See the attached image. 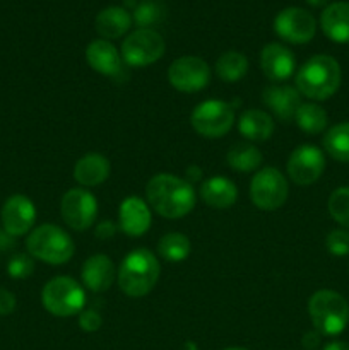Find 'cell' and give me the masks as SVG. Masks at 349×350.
I'll use <instances>...</instances> for the list:
<instances>
[{
  "instance_id": "cell-1",
  "label": "cell",
  "mask_w": 349,
  "mask_h": 350,
  "mask_svg": "<svg viewBox=\"0 0 349 350\" xmlns=\"http://www.w3.org/2000/svg\"><path fill=\"white\" fill-rule=\"evenodd\" d=\"M147 204L164 219H181L195 207V191L188 181L174 174L161 173L146 187Z\"/></svg>"
},
{
  "instance_id": "cell-2",
  "label": "cell",
  "mask_w": 349,
  "mask_h": 350,
  "mask_svg": "<svg viewBox=\"0 0 349 350\" xmlns=\"http://www.w3.org/2000/svg\"><path fill=\"white\" fill-rule=\"evenodd\" d=\"M341 65L328 55H315L308 58L296 74V88L300 94L325 101L337 92L341 85Z\"/></svg>"
},
{
  "instance_id": "cell-3",
  "label": "cell",
  "mask_w": 349,
  "mask_h": 350,
  "mask_svg": "<svg viewBox=\"0 0 349 350\" xmlns=\"http://www.w3.org/2000/svg\"><path fill=\"white\" fill-rule=\"evenodd\" d=\"M159 262L149 250H133L120 263L118 286L129 297H142L154 289L159 279Z\"/></svg>"
},
{
  "instance_id": "cell-4",
  "label": "cell",
  "mask_w": 349,
  "mask_h": 350,
  "mask_svg": "<svg viewBox=\"0 0 349 350\" xmlns=\"http://www.w3.org/2000/svg\"><path fill=\"white\" fill-rule=\"evenodd\" d=\"M308 314L320 335L335 337L349 323V304L334 291H318L308 301Z\"/></svg>"
},
{
  "instance_id": "cell-5",
  "label": "cell",
  "mask_w": 349,
  "mask_h": 350,
  "mask_svg": "<svg viewBox=\"0 0 349 350\" xmlns=\"http://www.w3.org/2000/svg\"><path fill=\"white\" fill-rule=\"evenodd\" d=\"M26 248L33 258L48 265L67 263L75 250L70 236L55 224H43L33 229L26 239Z\"/></svg>"
},
{
  "instance_id": "cell-6",
  "label": "cell",
  "mask_w": 349,
  "mask_h": 350,
  "mask_svg": "<svg viewBox=\"0 0 349 350\" xmlns=\"http://www.w3.org/2000/svg\"><path fill=\"white\" fill-rule=\"evenodd\" d=\"M41 301L48 313L53 317L68 318L81 313L86 304V294L70 277H55L44 284Z\"/></svg>"
},
{
  "instance_id": "cell-7",
  "label": "cell",
  "mask_w": 349,
  "mask_h": 350,
  "mask_svg": "<svg viewBox=\"0 0 349 350\" xmlns=\"http://www.w3.org/2000/svg\"><path fill=\"white\" fill-rule=\"evenodd\" d=\"M190 123L198 135L207 137V139H219L226 135L235 123V111L228 103L209 99L195 106Z\"/></svg>"
},
{
  "instance_id": "cell-8",
  "label": "cell",
  "mask_w": 349,
  "mask_h": 350,
  "mask_svg": "<svg viewBox=\"0 0 349 350\" xmlns=\"http://www.w3.org/2000/svg\"><path fill=\"white\" fill-rule=\"evenodd\" d=\"M287 193L289 188L286 178L276 167L260 170L250 183V198L253 205L262 211H276L283 207L287 200Z\"/></svg>"
},
{
  "instance_id": "cell-9",
  "label": "cell",
  "mask_w": 349,
  "mask_h": 350,
  "mask_svg": "<svg viewBox=\"0 0 349 350\" xmlns=\"http://www.w3.org/2000/svg\"><path fill=\"white\" fill-rule=\"evenodd\" d=\"M164 55V40L154 29H137L123 40L122 58L130 67H147Z\"/></svg>"
},
{
  "instance_id": "cell-10",
  "label": "cell",
  "mask_w": 349,
  "mask_h": 350,
  "mask_svg": "<svg viewBox=\"0 0 349 350\" xmlns=\"http://www.w3.org/2000/svg\"><path fill=\"white\" fill-rule=\"evenodd\" d=\"M60 214L65 224L74 231H86L98 215V200L84 188H72L62 197Z\"/></svg>"
},
{
  "instance_id": "cell-11",
  "label": "cell",
  "mask_w": 349,
  "mask_h": 350,
  "mask_svg": "<svg viewBox=\"0 0 349 350\" xmlns=\"http://www.w3.org/2000/svg\"><path fill=\"white\" fill-rule=\"evenodd\" d=\"M274 31L281 40L293 44H305L313 40L317 21L308 10L300 7H287L274 19Z\"/></svg>"
},
{
  "instance_id": "cell-12",
  "label": "cell",
  "mask_w": 349,
  "mask_h": 350,
  "mask_svg": "<svg viewBox=\"0 0 349 350\" xmlns=\"http://www.w3.org/2000/svg\"><path fill=\"white\" fill-rule=\"evenodd\" d=\"M168 81L180 92H197L211 81V68L198 57H180L170 65Z\"/></svg>"
},
{
  "instance_id": "cell-13",
  "label": "cell",
  "mask_w": 349,
  "mask_h": 350,
  "mask_svg": "<svg viewBox=\"0 0 349 350\" xmlns=\"http://www.w3.org/2000/svg\"><path fill=\"white\" fill-rule=\"evenodd\" d=\"M325 170V157L318 147L300 146L293 150L287 161V174L300 187H308L322 176Z\"/></svg>"
},
{
  "instance_id": "cell-14",
  "label": "cell",
  "mask_w": 349,
  "mask_h": 350,
  "mask_svg": "<svg viewBox=\"0 0 349 350\" xmlns=\"http://www.w3.org/2000/svg\"><path fill=\"white\" fill-rule=\"evenodd\" d=\"M0 219H2L3 231L14 238H19L33 229L36 221V208L33 202L24 195H12L3 204Z\"/></svg>"
},
{
  "instance_id": "cell-15",
  "label": "cell",
  "mask_w": 349,
  "mask_h": 350,
  "mask_svg": "<svg viewBox=\"0 0 349 350\" xmlns=\"http://www.w3.org/2000/svg\"><path fill=\"white\" fill-rule=\"evenodd\" d=\"M260 67L270 82L281 84L293 75L296 62L289 48L281 43H269L260 53Z\"/></svg>"
},
{
  "instance_id": "cell-16",
  "label": "cell",
  "mask_w": 349,
  "mask_h": 350,
  "mask_svg": "<svg viewBox=\"0 0 349 350\" xmlns=\"http://www.w3.org/2000/svg\"><path fill=\"white\" fill-rule=\"evenodd\" d=\"M86 60L92 70L118 79L123 74V58L108 40L91 41L86 48Z\"/></svg>"
},
{
  "instance_id": "cell-17",
  "label": "cell",
  "mask_w": 349,
  "mask_h": 350,
  "mask_svg": "<svg viewBox=\"0 0 349 350\" xmlns=\"http://www.w3.org/2000/svg\"><path fill=\"white\" fill-rule=\"evenodd\" d=\"M263 105L283 123L291 122L301 106L300 91L291 85H269L263 89Z\"/></svg>"
},
{
  "instance_id": "cell-18",
  "label": "cell",
  "mask_w": 349,
  "mask_h": 350,
  "mask_svg": "<svg viewBox=\"0 0 349 350\" xmlns=\"http://www.w3.org/2000/svg\"><path fill=\"white\" fill-rule=\"evenodd\" d=\"M120 229L130 238L146 234L151 228V211L146 202L139 197H129L118 208Z\"/></svg>"
},
{
  "instance_id": "cell-19",
  "label": "cell",
  "mask_w": 349,
  "mask_h": 350,
  "mask_svg": "<svg viewBox=\"0 0 349 350\" xmlns=\"http://www.w3.org/2000/svg\"><path fill=\"white\" fill-rule=\"evenodd\" d=\"M116 270L109 256L92 255L82 265V282L92 293H105L115 282Z\"/></svg>"
},
{
  "instance_id": "cell-20",
  "label": "cell",
  "mask_w": 349,
  "mask_h": 350,
  "mask_svg": "<svg viewBox=\"0 0 349 350\" xmlns=\"http://www.w3.org/2000/svg\"><path fill=\"white\" fill-rule=\"evenodd\" d=\"M320 27L334 43H349V2H334L324 9Z\"/></svg>"
},
{
  "instance_id": "cell-21",
  "label": "cell",
  "mask_w": 349,
  "mask_h": 350,
  "mask_svg": "<svg viewBox=\"0 0 349 350\" xmlns=\"http://www.w3.org/2000/svg\"><path fill=\"white\" fill-rule=\"evenodd\" d=\"M201 197L212 208H229L238 198V190L231 180L224 176H212L201 187Z\"/></svg>"
},
{
  "instance_id": "cell-22",
  "label": "cell",
  "mask_w": 349,
  "mask_h": 350,
  "mask_svg": "<svg viewBox=\"0 0 349 350\" xmlns=\"http://www.w3.org/2000/svg\"><path fill=\"white\" fill-rule=\"evenodd\" d=\"M109 176V163L101 154H88L74 166V180L82 187H98Z\"/></svg>"
},
{
  "instance_id": "cell-23",
  "label": "cell",
  "mask_w": 349,
  "mask_h": 350,
  "mask_svg": "<svg viewBox=\"0 0 349 350\" xmlns=\"http://www.w3.org/2000/svg\"><path fill=\"white\" fill-rule=\"evenodd\" d=\"M132 16L123 7H106L96 16V31L105 40H116L123 36L132 26Z\"/></svg>"
},
{
  "instance_id": "cell-24",
  "label": "cell",
  "mask_w": 349,
  "mask_h": 350,
  "mask_svg": "<svg viewBox=\"0 0 349 350\" xmlns=\"http://www.w3.org/2000/svg\"><path fill=\"white\" fill-rule=\"evenodd\" d=\"M238 130L245 139L252 140V142H263L272 135L274 122L266 111L252 108L240 115Z\"/></svg>"
},
{
  "instance_id": "cell-25",
  "label": "cell",
  "mask_w": 349,
  "mask_h": 350,
  "mask_svg": "<svg viewBox=\"0 0 349 350\" xmlns=\"http://www.w3.org/2000/svg\"><path fill=\"white\" fill-rule=\"evenodd\" d=\"M324 149L332 159L349 163V122L337 123L325 133Z\"/></svg>"
},
{
  "instance_id": "cell-26",
  "label": "cell",
  "mask_w": 349,
  "mask_h": 350,
  "mask_svg": "<svg viewBox=\"0 0 349 350\" xmlns=\"http://www.w3.org/2000/svg\"><path fill=\"white\" fill-rule=\"evenodd\" d=\"M248 72V60L240 51H226L216 62V74L222 82H238Z\"/></svg>"
},
{
  "instance_id": "cell-27",
  "label": "cell",
  "mask_w": 349,
  "mask_h": 350,
  "mask_svg": "<svg viewBox=\"0 0 349 350\" xmlns=\"http://www.w3.org/2000/svg\"><path fill=\"white\" fill-rule=\"evenodd\" d=\"M228 166L240 173H250L255 171L262 164L263 156L252 144H236L226 156Z\"/></svg>"
},
{
  "instance_id": "cell-28",
  "label": "cell",
  "mask_w": 349,
  "mask_h": 350,
  "mask_svg": "<svg viewBox=\"0 0 349 350\" xmlns=\"http://www.w3.org/2000/svg\"><path fill=\"white\" fill-rule=\"evenodd\" d=\"M294 120H296V125L305 133H310V135L322 133L328 123V116L325 113V109L322 106L315 105V103H305V105H301L298 108Z\"/></svg>"
},
{
  "instance_id": "cell-29",
  "label": "cell",
  "mask_w": 349,
  "mask_h": 350,
  "mask_svg": "<svg viewBox=\"0 0 349 350\" xmlns=\"http://www.w3.org/2000/svg\"><path fill=\"white\" fill-rule=\"evenodd\" d=\"M157 253L166 262H183L190 255V239L181 232H168L157 243Z\"/></svg>"
},
{
  "instance_id": "cell-30",
  "label": "cell",
  "mask_w": 349,
  "mask_h": 350,
  "mask_svg": "<svg viewBox=\"0 0 349 350\" xmlns=\"http://www.w3.org/2000/svg\"><path fill=\"white\" fill-rule=\"evenodd\" d=\"M164 17H166V9L163 3L157 0H142L133 9L132 19L135 21L139 29H151L156 24L163 23Z\"/></svg>"
},
{
  "instance_id": "cell-31",
  "label": "cell",
  "mask_w": 349,
  "mask_h": 350,
  "mask_svg": "<svg viewBox=\"0 0 349 350\" xmlns=\"http://www.w3.org/2000/svg\"><path fill=\"white\" fill-rule=\"evenodd\" d=\"M327 207L332 219L344 229H349V187H341L332 191Z\"/></svg>"
},
{
  "instance_id": "cell-32",
  "label": "cell",
  "mask_w": 349,
  "mask_h": 350,
  "mask_svg": "<svg viewBox=\"0 0 349 350\" xmlns=\"http://www.w3.org/2000/svg\"><path fill=\"white\" fill-rule=\"evenodd\" d=\"M33 270H34V262H33V256L26 255V253H17L14 255L12 258L9 260L7 263V273L9 277L17 280H23L27 279V277L33 275Z\"/></svg>"
},
{
  "instance_id": "cell-33",
  "label": "cell",
  "mask_w": 349,
  "mask_h": 350,
  "mask_svg": "<svg viewBox=\"0 0 349 350\" xmlns=\"http://www.w3.org/2000/svg\"><path fill=\"white\" fill-rule=\"evenodd\" d=\"M325 246L334 256L349 255V231L348 229H332L325 238Z\"/></svg>"
},
{
  "instance_id": "cell-34",
  "label": "cell",
  "mask_w": 349,
  "mask_h": 350,
  "mask_svg": "<svg viewBox=\"0 0 349 350\" xmlns=\"http://www.w3.org/2000/svg\"><path fill=\"white\" fill-rule=\"evenodd\" d=\"M103 325V318L98 311L94 310H88V311H81L79 314V327L82 328L84 332H98Z\"/></svg>"
},
{
  "instance_id": "cell-35",
  "label": "cell",
  "mask_w": 349,
  "mask_h": 350,
  "mask_svg": "<svg viewBox=\"0 0 349 350\" xmlns=\"http://www.w3.org/2000/svg\"><path fill=\"white\" fill-rule=\"evenodd\" d=\"M16 310V296L10 291L0 287V317H7Z\"/></svg>"
},
{
  "instance_id": "cell-36",
  "label": "cell",
  "mask_w": 349,
  "mask_h": 350,
  "mask_svg": "<svg viewBox=\"0 0 349 350\" xmlns=\"http://www.w3.org/2000/svg\"><path fill=\"white\" fill-rule=\"evenodd\" d=\"M301 345L305 350H315L320 345V334L317 330L315 332H307L301 338Z\"/></svg>"
},
{
  "instance_id": "cell-37",
  "label": "cell",
  "mask_w": 349,
  "mask_h": 350,
  "mask_svg": "<svg viewBox=\"0 0 349 350\" xmlns=\"http://www.w3.org/2000/svg\"><path fill=\"white\" fill-rule=\"evenodd\" d=\"M115 232H116V226L109 221L101 222V224L96 228V236H98L99 239H109L112 236H115Z\"/></svg>"
},
{
  "instance_id": "cell-38",
  "label": "cell",
  "mask_w": 349,
  "mask_h": 350,
  "mask_svg": "<svg viewBox=\"0 0 349 350\" xmlns=\"http://www.w3.org/2000/svg\"><path fill=\"white\" fill-rule=\"evenodd\" d=\"M14 246V236H10L9 232H5L3 229H0V248L7 250Z\"/></svg>"
},
{
  "instance_id": "cell-39",
  "label": "cell",
  "mask_w": 349,
  "mask_h": 350,
  "mask_svg": "<svg viewBox=\"0 0 349 350\" xmlns=\"http://www.w3.org/2000/svg\"><path fill=\"white\" fill-rule=\"evenodd\" d=\"M324 350H349V345L344 342H331L324 347Z\"/></svg>"
},
{
  "instance_id": "cell-40",
  "label": "cell",
  "mask_w": 349,
  "mask_h": 350,
  "mask_svg": "<svg viewBox=\"0 0 349 350\" xmlns=\"http://www.w3.org/2000/svg\"><path fill=\"white\" fill-rule=\"evenodd\" d=\"M311 7H324L328 0H307Z\"/></svg>"
},
{
  "instance_id": "cell-41",
  "label": "cell",
  "mask_w": 349,
  "mask_h": 350,
  "mask_svg": "<svg viewBox=\"0 0 349 350\" xmlns=\"http://www.w3.org/2000/svg\"><path fill=\"white\" fill-rule=\"evenodd\" d=\"M224 350H248V349H243V347H229V349H224Z\"/></svg>"
}]
</instances>
